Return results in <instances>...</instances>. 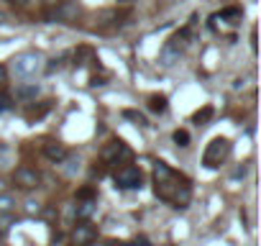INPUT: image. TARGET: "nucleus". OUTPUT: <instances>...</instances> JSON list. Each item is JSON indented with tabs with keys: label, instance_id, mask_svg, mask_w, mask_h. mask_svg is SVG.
Returning <instances> with one entry per match:
<instances>
[{
	"label": "nucleus",
	"instance_id": "nucleus-1",
	"mask_svg": "<svg viewBox=\"0 0 261 246\" xmlns=\"http://www.w3.org/2000/svg\"><path fill=\"white\" fill-rule=\"evenodd\" d=\"M154 192L159 200L172 203V208H187L192 200V182L190 177L174 172L169 164L159 162L154 167Z\"/></svg>",
	"mask_w": 261,
	"mask_h": 246
},
{
	"label": "nucleus",
	"instance_id": "nucleus-2",
	"mask_svg": "<svg viewBox=\"0 0 261 246\" xmlns=\"http://www.w3.org/2000/svg\"><path fill=\"white\" fill-rule=\"evenodd\" d=\"M230 149H233V146H230V141H228V139H223V136L213 139V141L207 144L205 154H202V164H205L207 169H218L220 164H225V162H228Z\"/></svg>",
	"mask_w": 261,
	"mask_h": 246
},
{
	"label": "nucleus",
	"instance_id": "nucleus-3",
	"mask_svg": "<svg viewBox=\"0 0 261 246\" xmlns=\"http://www.w3.org/2000/svg\"><path fill=\"white\" fill-rule=\"evenodd\" d=\"M187 39H190V29H182L179 34H174V36L164 44V49H162V54H159V64H162V67H172L174 62H179V57H182V52H185V46H187Z\"/></svg>",
	"mask_w": 261,
	"mask_h": 246
},
{
	"label": "nucleus",
	"instance_id": "nucleus-4",
	"mask_svg": "<svg viewBox=\"0 0 261 246\" xmlns=\"http://www.w3.org/2000/svg\"><path fill=\"white\" fill-rule=\"evenodd\" d=\"M113 182H115V187H120V190H139L141 182H144V175H141V169L134 167V164H120V167L113 169Z\"/></svg>",
	"mask_w": 261,
	"mask_h": 246
},
{
	"label": "nucleus",
	"instance_id": "nucleus-5",
	"mask_svg": "<svg viewBox=\"0 0 261 246\" xmlns=\"http://www.w3.org/2000/svg\"><path fill=\"white\" fill-rule=\"evenodd\" d=\"M41 54H36V52H26V54H18L16 59H13V72L18 75V77H34L39 69H41Z\"/></svg>",
	"mask_w": 261,
	"mask_h": 246
},
{
	"label": "nucleus",
	"instance_id": "nucleus-6",
	"mask_svg": "<svg viewBox=\"0 0 261 246\" xmlns=\"http://www.w3.org/2000/svg\"><path fill=\"white\" fill-rule=\"evenodd\" d=\"M125 159H130V149L123 141H110L102 149V154H100V162L102 164H123Z\"/></svg>",
	"mask_w": 261,
	"mask_h": 246
},
{
	"label": "nucleus",
	"instance_id": "nucleus-7",
	"mask_svg": "<svg viewBox=\"0 0 261 246\" xmlns=\"http://www.w3.org/2000/svg\"><path fill=\"white\" fill-rule=\"evenodd\" d=\"M97 241V228L87 220H80V226H74L72 231V243L74 246H90Z\"/></svg>",
	"mask_w": 261,
	"mask_h": 246
},
{
	"label": "nucleus",
	"instance_id": "nucleus-8",
	"mask_svg": "<svg viewBox=\"0 0 261 246\" xmlns=\"http://www.w3.org/2000/svg\"><path fill=\"white\" fill-rule=\"evenodd\" d=\"M13 182H16V187H21V190H34V187H39L41 175H39L36 169H31V167H18V169L13 172Z\"/></svg>",
	"mask_w": 261,
	"mask_h": 246
},
{
	"label": "nucleus",
	"instance_id": "nucleus-9",
	"mask_svg": "<svg viewBox=\"0 0 261 246\" xmlns=\"http://www.w3.org/2000/svg\"><path fill=\"white\" fill-rule=\"evenodd\" d=\"M54 8H57V11L46 16L49 21H69V18H77V13H80L77 3H67V0H62V3L54 6Z\"/></svg>",
	"mask_w": 261,
	"mask_h": 246
},
{
	"label": "nucleus",
	"instance_id": "nucleus-10",
	"mask_svg": "<svg viewBox=\"0 0 261 246\" xmlns=\"http://www.w3.org/2000/svg\"><path fill=\"white\" fill-rule=\"evenodd\" d=\"M44 157L54 164H62L67 159V146L64 144H57V141H46L44 144Z\"/></svg>",
	"mask_w": 261,
	"mask_h": 246
},
{
	"label": "nucleus",
	"instance_id": "nucleus-11",
	"mask_svg": "<svg viewBox=\"0 0 261 246\" xmlns=\"http://www.w3.org/2000/svg\"><path fill=\"white\" fill-rule=\"evenodd\" d=\"M95 213V200H77L74 205V218L77 220H87Z\"/></svg>",
	"mask_w": 261,
	"mask_h": 246
},
{
	"label": "nucleus",
	"instance_id": "nucleus-12",
	"mask_svg": "<svg viewBox=\"0 0 261 246\" xmlns=\"http://www.w3.org/2000/svg\"><path fill=\"white\" fill-rule=\"evenodd\" d=\"M49 110H51V100H46V103H41V105H31V108L26 110V118H29V120H39V118H44Z\"/></svg>",
	"mask_w": 261,
	"mask_h": 246
},
{
	"label": "nucleus",
	"instance_id": "nucleus-13",
	"mask_svg": "<svg viewBox=\"0 0 261 246\" xmlns=\"http://www.w3.org/2000/svg\"><path fill=\"white\" fill-rule=\"evenodd\" d=\"M87 62H95V52H92L90 46H80V49L74 52V67H82V64H87Z\"/></svg>",
	"mask_w": 261,
	"mask_h": 246
},
{
	"label": "nucleus",
	"instance_id": "nucleus-14",
	"mask_svg": "<svg viewBox=\"0 0 261 246\" xmlns=\"http://www.w3.org/2000/svg\"><path fill=\"white\" fill-rule=\"evenodd\" d=\"M149 110L151 113H164L167 110V97L164 95H151L149 97Z\"/></svg>",
	"mask_w": 261,
	"mask_h": 246
},
{
	"label": "nucleus",
	"instance_id": "nucleus-15",
	"mask_svg": "<svg viewBox=\"0 0 261 246\" xmlns=\"http://www.w3.org/2000/svg\"><path fill=\"white\" fill-rule=\"evenodd\" d=\"M123 118H128V120H134L136 126H141V129H146V126H149V120H146V115H144V113H139V110H123Z\"/></svg>",
	"mask_w": 261,
	"mask_h": 246
},
{
	"label": "nucleus",
	"instance_id": "nucleus-16",
	"mask_svg": "<svg viewBox=\"0 0 261 246\" xmlns=\"http://www.w3.org/2000/svg\"><path fill=\"white\" fill-rule=\"evenodd\" d=\"M213 115H215V108H213V105H205L202 110H197V113L192 115V120H195L197 126H200V123H207V120H210Z\"/></svg>",
	"mask_w": 261,
	"mask_h": 246
},
{
	"label": "nucleus",
	"instance_id": "nucleus-17",
	"mask_svg": "<svg viewBox=\"0 0 261 246\" xmlns=\"http://www.w3.org/2000/svg\"><path fill=\"white\" fill-rule=\"evenodd\" d=\"M18 218L13 215V210H6V213H0V231H8L11 226H16Z\"/></svg>",
	"mask_w": 261,
	"mask_h": 246
},
{
	"label": "nucleus",
	"instance_id": "nucleus-18",
	"mask_svg": "<svg viewBox=\"0 0 261 246\" xmlns=\"http://www.w3.org/2000/svg\"><path fill=\"white\" fill-rule=\"evenodd\" d=\"M172 139H174L177 146H190V134H187L185 129H177V131L172 134Z\"/></svg>",
	"mask_w": 261,
	"mask_h": 246
},
{
	"label": "nucleus",
	"instance_id": "nucleus-19",
	"mask_svg": "<svg viewBox=\"0 0 261 246\" xmlns=\"http://www.w3.org/2000/svg\"><path fill=\"white\" fill-rule=\"evenodd\" d=\"M13 205H16L13 195H8V192H0V213H6V210H13Z\"/></svg>",
	"mask_w": 261,
	"mask_h": 246
},
{
	"label": "nucleus",
	"instance_id": "nucleus-20",
	"mask_svg": "<svg viewBox=\"0 0 261 246\" xmlns=\"http://www.w3.org/2000/svg\"><path fill=\"white\" fill-rule=\"evenodd\" d=\"M16 95H18V97H23V100L36 97V95H39V85H31V87H18V90H16Z\"/></svg>",
	"mask_w": 261,
	"mask_h": 246
},
{
	"label": "nucleus",
	"instance_id": "nucleus-21",
	"mask_svg": "<svg viewBox=\"0 0 261 246\" xmlns=\"http://www.w3.org/2000/svg\"><path fill=\"white\" fill-rule=\"evenodd\" d=\"M13 110V97L8 92H0V113H8Z\"/></svg>",
	"mask_w": 261,
	"mask_h": 246
},
{
	"label": "nucleus",
	"instance_id": "nucleus-22",
	"mask_svg": "<svg viewBox=\"0 0 261 246\" xmlns=\"http://www.w3.org/2000/svg\"><path fill=\"white\" fill-rule=\"evenodd\" d=\"M77 200H95V187H92V185L80 187V190H77Z\"/></svg>",
	"mask_w": 261,
	"mask_h": 246
},
{
	"label": "nucleus",
	"instance_id": "nucleus-23",
	"mask_svg": "<svg viewBox=\"0 0 261 246\" xmlns=\"http://www.w3.org/2000/svg\"><path fill=\"white\" fill-rule=\"evenodd\" d=\"M26 213H29V215H39V213H41V203H36V200H26Z\"/></svg>",
	"mask_w": 261,
	"mask_h": 246
},
{
	"label": "nucleus",
	"instance_id": "nucleus-24",
	"mask_svg": "<svg viewBox=\"0 0 261 246\" xmlns=\"http://www.w3.org/2000/svg\"><path fill=\"white\" fill-rule=\"evenodd\" d=\"M59 67H62V57H57V59H51V62L46 64V72L51 75V72H54V69H59Z\"/></svg>",
	"mask_w": 261,
	"mask_h": 246
},
{
	"label": "nucleus",
	"instance_id": "nucleus-25",
	"mask_svg": "<svg viewBox=\"0 0 261 246\" xmlns=\"http://www.w3.org/2000/svg\"><path fill=\"white\" fill-rule=\"evenodd\" d=\"M6 77H8V69H6L3 64H0V85H3V82H6Z\"/></svg>",
	"mask_w": 261,
	"mask_h": 246
},
{
	"label": "nucleus",
	"instance_id": "nucleus-26",
	"mask_svg": "<svg viewBox=\"0 0 261 246\" xmlns=\"http://www.w3.org/2000/svg\"><path fill=\"white\" fill-rule=\"evenodd\" d=\"M41 3H44L46 8H54V6H59V3H62V0H41Z\"/></svg>",
	"mask_w": 261,
	"mask_h": 246
},
{
	"label": "nucleus",
	"instance_id": "nucleus-27",
	"mask_svg": "<svg viewBox=\"0 0 261 246\" xmlns=\"http://www.w3.org/2000/svg\"><path fill=\"white\" fill-rule=\"evenodd\" d=\"M90 85H92V87H97V85H105V82H102V77H92V80H90Z\"/></svg>",
	"mask_w": 261,
	"mask_h": 246
},
{
	"label": "nucleus",
	"instance_id": "nucleus-28",
	"mask_svg": "<svg viewBox=\"0 0 261 246\" xmlns=\"http://www.w3.org/2000/svg\"><path fill=\"white\" fill-rule=\"evenodd\" d=\"M13 3H18V6H26V3H31V0H13Z\"/></svg>",
	"mask_w": 261,
	"mask_h": 246
},
{
	"label": "nucleus",
	"instance_id": "nucleus-29",
	"mask_svg": "<svg viewBox=\"0 0 261 246\" xmlns=\"http://www.w3.org/2000/svg\"><path fill=\"white\" fill-rule=\"evenodd\" d=\"M136 246H149V241H144V238H141V241H136Z\"/></svg>",
	"mask_w": 261,
	"mask_h": 246
},
{
	"label": "nucleus",
	"instance_id": "nucleus-30",
	"mask_svg": "<svg viewBox=\"0 0 261 246\" xmlns=\"http://www.w3.org/2000/svg\"><path fill=\"white\" fill-rule=\"evenodd\" d=\"M0 192H6V182L3 180H0Z\"/></svg>",
	"mask_w": 261,
	"mask_h": 246
}]
</instances>
